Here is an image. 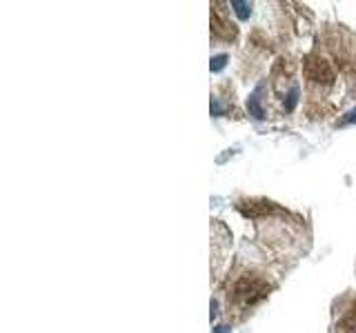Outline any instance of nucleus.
I'll list each match as a JSON object with an SVG mask.
<instances>
[{
  "label": "nucleus",
  "instance_id": "nucleus-1",
  "mask_svg": "<svg viewBox=\"0 0 356 333\" xmlns=\"http://www.w3.org/2000/svg\"><path fill=\"white\" fill-rule=\"evenodd\" d=\"M269 287H265V282H260L256 275H245V278H240L238 282H236L234 287V293H232V298H234V302L243 304L245 309L251 307V304H256L258 300H263L267 296Z\"/></svg>",
  "mask_w": 356,
  "mask_h": 333
},
{
  "label": "nucleus",
  "instance_id": "nucleus-2",
  "mask_svg": "<svg viewBox=\"0 0 356 333\" xmlns=\"http://www.w3.org/2000/svg\"><path fill=\"white\" fill-rule=\"evenodd\" d=\"M336 333H356V307L350 309L348 316H343V320H341Z\"/></svg>",
  "mask_w": 356,
  "mask_h": 333
},
{
  "label": "nucleus",
  "instance_id": "nucleus-3",
  "mask_svg": "<svg viewBox=\"0 0 356 333\" xmlns=\"http://www.w3.org/2000/svg\"><path fill=\"white\" fill-rule=\"evenodd\" d=\"M216 333H225V329H223V327H221V329H218V331H216Z\"/></svg>",
  "mask_w": 356,
  "mask_h": 333
}]
</instances>
